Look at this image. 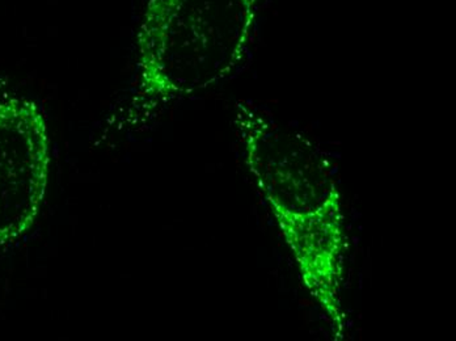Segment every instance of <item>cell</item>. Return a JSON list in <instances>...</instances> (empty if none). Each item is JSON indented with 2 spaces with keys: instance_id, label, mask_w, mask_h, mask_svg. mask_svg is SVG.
<instances>
[{
  "instance_id": "6da1fadb",
  "label": "cell",
  "mask_w": 456,
  "mask_h": 341,
  "mask_svg": "<svg viewBox=\"0 0 456 341\" xmlns=\"http://www.w3.org/2000/svg\"><path fill=\"white\" fill-rule=\"evenodd\" d=\"M253 184L273 215L300 282L330 324L347 331L345 267L346 215L335 163L315 141L249 101L233 116Z\"/></svg>"
},
{
  "instance_id": "7a4b0ae2",
  "label": "cell",
  "mask_w": 456,
  "mask_h": 341,
  "mask_svg": "<svg viewBox=\"0 0 456 341\" xmlns=\"http://www.w3.org/2000/svg\"><path fill=\"white\" fill-rule=\"evenodd\" d=\"M268 0H146L134 88L114 132H137L183 100L238 73Z\"/></svg>"
},
{
  "instance_id": "3957f363",
  "label": "cell",
  "mask_w": 456,
  "mask_h": 341,
  "mask_svg": "<svg viewBox=\"0 0 456 341\" xmlns=\"http://www.w3.org/2000/svg\"><path fill=\"white\" fill-rule=\"evenodd\" d=\"M50 135L41 108L32 100L0 101V244L32 227L45 199Z\"/></svg>"
}]
</instances>
